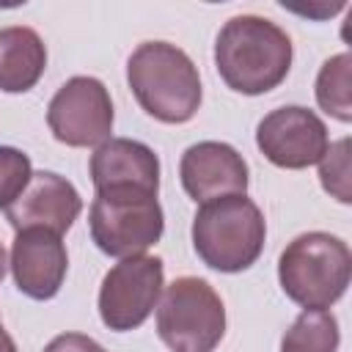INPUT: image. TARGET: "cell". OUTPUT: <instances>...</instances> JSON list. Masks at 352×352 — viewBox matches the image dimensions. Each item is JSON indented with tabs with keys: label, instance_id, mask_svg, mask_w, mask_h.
Segmentation results:
<instances>
[{
	"label": "cell",
	"instance_id": "1",
	"mask_svg": "<svg viewBox=\"0 0 352 352\" xmlns=\"http://www.w3.org/2000/svg\"><path fill=\"white\" fill-rule=\"evenodd\" d=\"M292 38L272 19L231 16L214 41V66L223 82L245 96L278 88L292 69Z\"/></svg>",
	"mask_w": 352,
	"mask_h": 352
},
{
	"label": "cell",
	"instance_id": "2",
	"mask_svg": "<svg viewBox=\"0 0 352 352\" xmlns=\"http://www.w3.org/2000/svg\"><path fill=\"white\" fill-rule=\"evenodd\" d=\"M126 82L138 104L162 124H184L201 107V77L184 50L143 41L126 60Z\"/></svg>",
	"mask_w": 352,
	"mask_h": 352
},
{
	"label": "cell",
	"instance_id": "3",
	"mask_svg": "<svg viewBox=\"0 0 352 352\" xmlns=\"http://www.w3.org/2000/svg\"><path fill=\"white\" fill-rule=\"evenodd\" d=\"M267 223L248 195H223L198 206L192 217V248L217 272H242L264 250Z\"/></svg>",
	"mask_w": 352,
	"mask_h": 352
},
{
	"label": "cell",
	"instance_id": "4",
	"mask_svg": "<svg viewBox=\"0 0 352 352\" xmlns=\"http://www.w3.org/2000/svg\"><path fill=\"white\" fill-rule=\"evenodd\" d=\"M352 272V253L344 239L327 231L294 236L278 258V280L286 297L305 311H324L344 297Z\"/></svg>",
	"mask_w": 352,
	"mask_h": 352
},
{
	"label": "cell",
	"instance_id": "5",
	"mask_svg": "<svg viewBox=\"0 0 352 352\" xmlns=\"http://www.w3.org/2000/svg\"><path fill=\"white\" fill-rule=\"evenodd\" d=\"M157 336L173 352H212L226 336V308L204 278H176L157 302Z\"/></svg>",
	"mask_w": 352,
	"mask_h": 352
},
{
	"label": "cell",
	"instance_id": "6",
	"mask_svg": "<svg viewBox=\"0 0 352 352\" xmlns=\"http://www.w3.org/2000/svg\"><path fill=\"white\" fill-rule=\"evenodd\" d=\"M94 245L113 256L129 258L143 256L151 245L160 242L165 217L154 192L143 190H104L96 192L88 214Z\"/></svg>",
	"mask_w": 352,
	"mask_h": 352
},
{
	"label": "cell",
	"instance_id": "7",
	"mask_svg": "<svg viewBox=\"0 0 352 352\" xmlns=\"http://www.w3.org/2000/svg\"><path fill=\"white\" fill-rule=\"evenodd\" d=\"M165 286V267L157 256H129L107 270L99 286V316L116 330L140 327L160 302Z\"/></svg>",
	"mask_w": 352,
	"mask_h": 352
},
{
	"label": "cell",
	"instance_id": "8",
	"mask_svg": "<svg viewBox=\"0 0 352 352\" xmlns=\"http://www.w3.org/2000/svg\"><path fill=\"white\" fill-rule=\"evenodd\" d=\"M47 124L58 143L72 148L102 146L113 132V102L102 80L72 77L66 80L47 107Z\"/></svg>",
	"mask_w": 352,
	"mask_h": 352
},
{
	"label": "cell",
	"instance_id": "9",
	"mask_svg": "<svg viewBox=\"0 0 352 352\" xmlns=\"http://www.w3.org/2000/svg\"><path fill=\"white\" fill-rule=\"evenodd\" d=\"M256 146L258 151L278 168L300 170L316 165L327 146V126L324 121L300 104H286L267 113L256 126Z\"/></svg>",
	"mask_w": 352,
	"mask_h": 352
},
{
	"label": "cell",
	"instance_id": "10",
	"mask_svg": "<svg viewBox=\"0 0 352 352\" xmlns=\"http://www.w3.org/2000/svg\"><path fill=\"white\" fill-rule=\"evenodd\" d=\"M3 212L14 231L44 228L63 236L82 212V198L69 179L52 170H36L19 198Z\"/></svg>",
	"mask_w": 352,
	"mask_h": 352
},
{
	"label": "cell",
	"instance_id": "11",
	"mask_svg": "<svg viewBox=\"0 0 352 352\" xmlns=\"http://www.w3.org/2000/svg\"><path fill=\"white\" fill-rule=\"evenodd\" d=\"M182 187L192 201H212L223 195H245L248 190V162L242 154L220 140L192 143L179 162Z\"/></svg>",
	"mask_w": 352,
	"mask_h": 352
},
{
	"label": "cell",
	"instance_id": "12",
	"mask_svg": "<svg viewBox=\"0 0 352 352\" xmlns=\"http://www.w3.org/2000/svg\"><path fill=\"white\" fill-rule=\"evenodd\" d=\"M11 272L16 289L30 300H52L66 278L69 256L58 234L44 228L16 231L11 242Z\"/></svg>",
	"mask_w": 352,
	"mask_h": 352
},
{
	"label": "cell",
	"instance_id": "13",
	"mask_svg": "<svg viewBox=\"0 0 352 352\" xmlns=\"http://www.w3.org/2000/svg\"><path fill=\"white\" fill-rule=\"evenodd\" d=\"M91 182L96 192L104 190H160V160L154 148L132 138H110L91 154Z\"/></svg>",
	"mask_w": 352,
	"mask_h": 352
},
{
	"label": "cell",
	"instance_id": "14",
	"mask_svg": "<svg viewBox=\"0 0 352 352\" xmlns=\"http://www.w3.org/2000/svg\"><path fill=\"white\" fill-rule=\"evenodd\" d=\"M47 69V47L33 28H0V91L25 94Z\"/></svg>",
	"mask_w": 352,
	"mask_h": 352
},
{
	"label": "cell",
	"instance_id": "15",
	"mask_svg": "<svg viewBox=\"0 0 352 352\" xmlns=\"http://www.w3.org/2000/svg\"><path fill=\"white\" fill-rule=\"evenodd\" d=\"M338 322L330 311H302L280 338V352H336Z\"/></svg>",
	"mask_w": 352,
	"mask_h": 352
},
{
	"label": "cell",
	"instance_id": "16",
	"mask_svg": "<svg viewBox=\"0 0 352 352\" xmlns=\"http://www.w3.org/2000/svg\"><path fill=\"white\" fill-rule=\"evenodd\" d=\"M349 72H352V55L341 52V55H333L330 60H324L319 74H316V102H319V107L327 116H333L344 124L352 121Z\"/></svg>",
	"mask_w": 352,
	"mask_h": 352
},
{
	"label": "cell",
	"instance_id": "17",
	"mask_svg": "<svg viewBox=\"0 0 352 352\" xmlns=\"http://www.w3.org/2000/svg\"><path fill=\"white\" fill-rule=\"evenodd\" d=\"M319 179H322V187L333 198H338L341 204L352 201V190H349V140L346 138L327 146L324 157L319 160Z\"/></svg>",
	"mask_w": 352,
	"mask_h": 352
},
{
	"label": "cell",
	"instance_id": "18",
	"mask_svg": "<svg viewBox=\"0 0 352 352\" xmlns=\"http://www.w3.org/2000/svg\"><path fill=\"white\" fill-rule=\"evenodd\" d=\"M33 176L30 157L14 146H0V209L11 206Z\"/></svg>",
	"mask_w": 352,
	"mask_h": 352
},
{
	"label": "cell",
	"instance_id": "19",
	"mask_svg": "<svg viewBox=\"0 0 352 352\" xmlns=\"http://www.w3.org/2000/svg\"><path fill=\"white\" fill-rule=\"evenodd\" d=\"M44 352H107L102 344H96L91 336H82V333H63V336H55Z\"/></svg>",
	"mask_w": 352,
	"mask_h": 352
},
{
	"label": "cell",
	"instance_id": "20",
	"mask_svg": "<svg viewBox=\"0 0 352 352\" xmlns=\"http://www.w3.org/2000/svg\"><path fill=\"white\" fill-rule=\"evenodd\" d=\"M0 352H16V344H14V338L6 333L3 322H0Z\"/></svg>",
	"mask_w": 352,
	"mask_h": 352
},
{
	"label": "cell",
	"instance_id": "21",
	"mask_svg": "<svg viewBox=\"0 0 352 352\" xmlns=\"http://www.w3.org/2000/svg\"><path fill=\"white\" fill-rule=\"evenodd\" d=\"M6 267H8V261H6V250H3V245H0V280L6 278Z\"/></svg>",
	"mask_w": 352,
	"mask_h": 352
}]
</instances>
